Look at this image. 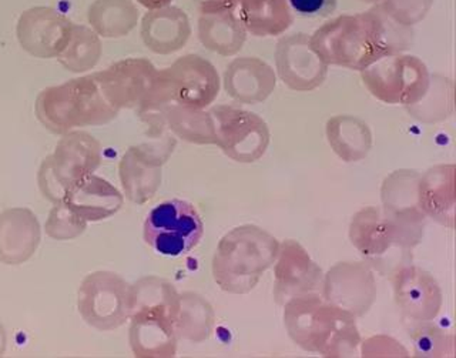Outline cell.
<instances>
[{
	"label": "cell",
	"instance_id": "obj_23",
	"mask_svg": "<svg viewBox=\"0 0 456 358\" xmlns=\"http://www.w3.org/2000/svg\"><path fill=\"white\" fill-rule=\"evenodd\" d=\"M455 165L429 168L418 182V203L427 219L442 226H455Z\"/></svg>",
	"mask_w": 456,
	"mask_h": 358
},
{
	"label": "cell",
	"instance_id": "obj_26",
	"mask_svg": "<svg viewBox=\"0 0 456 358\" xmlns=\"http://www.w3.org/2000/svg\"><path fill=\"white\" fill-rule=\"evenodd\" d=\"M239 19L256 37H280L291 28L289 0H239Z\"/></svg>",
	"mask_w": 456,
	"mask_h": 358
},
{
	"label": "cell",
	"instance_id": "obj_19",
	"mask_svg": "<svg viewBox=\"0 0 456 358\" xmlns=\"http://www.w3.org/2000/svg\"><path fill=\"white\" fill-rule=\"evenodd\" d=\"M275 65L285 86L296 92H311L327 79L328 66L313 51L305 33L289 35L278 42Z\"/></svg>",
	"mask_w": 456,
	"mask_h": 358
},
{
	"label": "cell",
	"instance_id": "obj_38",
	"mask_svg": "<svg viewBox=\"0 0 456 358\" xmlns=\"http://www.w3.org/2000/svg\"><path fill=\"white\" fill-rule=\"evenodd\" d=\"M7 336L6 330H4V324L0 322V357L4 354L6 351Z\"/></svg>",
	"mask_w": 456,
	"mask_h": 358
},
{
	"label": "cell",
	"instance_id": "obj_6",
	"mask_svg": "<svg viewBox=\"0 0 456 358\" xmlns=\"http://www.w3.org/2000/svg\"><path fill=\"white\" fill-rule=\"evenodd\" d=\"M100 163L102 146L92 134L80 130L66 133L40 166V193L53 205L59 203L73 184L96 172Z\"/></svg>",
	"mask_w": 456,
	"mask_h": 358
},
{
	"label": "cell",
	"instance_id": "obj_36",
	"mask_svg": "<svg viewBox=\"0 0 456 358\" xmlns=\"http://www.w3.org/2000/svg\"><path fill=\"white\" fill-rule=\"evenodd\" d=\"M338 0H289V8L303 18H328L337 9Z\"/></svg>",
	"mask_w": 456,
	"mask_h": 358
},
{
	"label": "cell",
	"instance_id": "obj_29",
	"mask_svg": "<svg viewBox=\"0 0 456 358\" xmlns=\"http://www.w3.org/2000/svg\"><path fill=\"white\" fill-rule=\"evenodd\" d=\"M216 322L213 305L197 293L180 294V307L175 319L178 340L199 344L210 338Z\"/></svg>",
	"mask_w": 456,
	"mask_h": 358
},
{
	"label": "cell",
	"instance_id": "obj_4",
	"mask_svg": "<svg viewBox=\"0 0 456 358\" xmlns=\"http://www.w3.org/2000/svg\"><path fill=\"white\" fill-rule=\"evenodd\" d=\"M35 111L37 120L53 134L106 125L118 113L107 103L92 75L42 90L36 99Z\"/></svg>",
	"mask_w": 456,
	"mask_h": 358
},
{
	"label": "cell",
	"instance_id": "obj_2",
	"mask_svg": "<svg viewBox=\"0 0 456 358\" xmlns=\"http://www.w3.org/2000/svg\"><path fill=\"white\" fill-rule=\"evenodd\" d=\"M284 326L298 347L322 357H353L361 346L355 315L328 303L321 293L287 301Z\"/></svg>",
	"mask_w": 456,
	"mask_h": 358
},
{
	"label": "cell",
	"instance_id": "obj_14",
	"mask_svg": "<svg viewBox=\"0 0 456 358\" xmlns=\"http://www.w3.org/2000/svg\"><path fill=\"white\" fill-rule=\"evenodd\" d=\"M177 313L178 308L166 305H142L133 310L128 343L134 357H175L178 344Z\"/></svg>",
	"mask_w": 456,
	"mask_h": 358
},
{
	"label": "cell",
	"instance_id": "obj_34",
	"mask_svg": "<svg viewBox=\"0 0 456 358\" xmlns=\"http://www.w3.org/2000/svg\"><path fill=\"white\" fill-rule=\"evenodd\" d=\"M87 229V223L71 212L68 206L59 201L47 216L45 232L50 239L68 241L82 236Z\"/></svg>",
	"mask_w": 456,
	"mask_h": 358
},
{
	"label": "cell",
	"instance_id": "obj_10",
	"mask_svg": "<svg viewBox=\"0 0 456 358\" xmlns=\"http://www.w3.org/2000/svg\"><path fill=\"white\" fill-rule=\"evenodd\" d=\"M349 240L360 251L370 267L384 272V267L392 265L396 270L405 258L411 248L398 227L385 217L381 207L368 206L353 216L349 223Z\"/></svg>",
	"mask_w": 456,
	"mask_h": 358
},
{
	"label": "cell",
	"instance_id": "obj_17",
	"mask_svg": "<svg viewBox=\"0 0 456 358\" xmlns=\"http://www.w3.org/2000/svg\"><path fill=\"white\" fill-rule=\"evenodd\" d=\"M274 264L273 293L277 305H284L291 298L322 290L324 273L298 241L280 243Z\"/></svg>",
	"mask_w": 456,
	"mask_h": 358
},
{
	"label": "cell",
	"instance_id": "obj_1",
	"mask_svg": "<svg viewBox=\"0 0 456 358\" xmlns=\"http://www.w3.org/2000/svg\"><path fill=\"white\" fill-rule=\"evenodd\" d=\"M406 29L379 9L332 19L314 32L310 45L325 65L362 72L379 59L408 49Z\"/></svg>",
	"mask_w": 456,
	"mask_h": 358
},
{
	"label": "cell",
	"instance_id": "obj_25",
	"mask_svg": "<svg viewBox=\"0 0 456 358\" xmlns=\"http://www.w3.org/2000/svg\"><path fill=\"white\" fill-rule=\"evenodd\" d=\"M191 37L189 18L182 9L150 11L142 20V39L150 51L171 54L185 46Z\"/></svg>",
	"mask_w": 456,
	"mask_h": 358
},
{
	"label": "cell",
	"instance_id": "obj_5",
	"mask_svg": "<svg viewBox=\"0 0 456 358\" xmlns=\"http://www.w3.org/2000/svg\"><path fill=\"white\" fill-rule=\"evenodd\" d=\"M220 94V76L210 61L199 54H185L159 70L156 87L144 113L160 111L168 104L203 110Z\"/></svg>",
	"mask_w": 456,
	"mask_h": 358
},
{
	"label": "cell",
	"instance_id": "obj_30",
	"mask_svg": "<svg viewBox=\"0 0 456 358\" xmlns=\"http://www.w3.org/2000/svg\"><path fill=\"white\" fill-rule=\"evenodd\" d=\"M139 12L130 0H97L89 12V22L99 37H123L134 29Z\"/></svg>",
	"mask_w": 456,
	"mask_h": 358
},
{
	"label": "cell",
	"instance_id": "obj_8",
	"mask_svg": "<svg viewBox=\"0 0 456 358\" xmlns=\"http://www.w3.org/2000/svg\"><path fill=\"white\" fill-rule=\"evenodd\" d=\"M203 234V220L197 208L177 199L151 208L142 227L147 246L166 257L187 255L199 246Z\"/></svg>",
	"mask_w": 456,
	"mask_h": 358
},
{
	"label": "cell",
	"instance_id": "obj_28",
	"mask_svg": "<svg viewBox=\"0 0 456 358\" xmlns=\"http://www.w3.org/2000/svg\"><path fill=\"white\" fill-rule=\"evenodd\" d=\"M327 139L334 153L346 163L367 158L372 133L367 123L354 116H335L327 122Z\"/></svg>",
	"mask_w": 456,
	"mask_h": 358
},
{
	"label": "cell",
	"instance_id": "obj_3",
	"mask_svg": "<svg viewBox=\"0 0 456 358\" xmlns=\"http://www.w3.org/2000/svg\"><path fill=\"white\" fill-rule=\"evenodd\" d=\"M280 241L256 224H242L221 237L214 253V281L230 294L256 289L264 273L274 265Z\"/></svg>",
	"mask_w": 456,
	"mask_h": 358
},
{
	"label": "cell",
	"instance_id": "obj_7",
	"mask_svg": "<svg viewBox=\"0 0 456 358\" xmlns=\"http://www.w3.org/2000/svg\"><path fill=\"white\" fill-rule=\"evenodd\" d=\"M363 85L372 96L387 104L413 108L431 87L427 65L417 56L391 54L379 59L361 72Z\"/></svg>",
	"mask_w": 456,
	"mask_h": 358
},
{
	"label": "cell",
	"instance_id": "obj_32",
	"mask_svg": "<svg viewBox=\"0 0 456 358\" xmlns=\"http://www.w3.org/2000/svg\"><path fill=\"white\" fill-rule=\"evenodd\" d=\"M102 58V42L96 32L82 25H73L68 46L57 56V61L69 72H89Z\"/></svg>",
	"mask_w": 456,
	"mask_h": 358
},
{
	"label": "cell",
	"instance_id": "obj_22",
	"mask_svg": "<svg viewBox=\"0 0 456 358\" xmlns=\"http://www.w3.org/2000/svg\"><path fill=\"white\" fill-rule=\"evenodd\" d=\"M61 203L86 223H99L120 212L125 196L110 182L93 173L73 184Z\"/></svg>",
	"mask_w": 456,
	"mask_h": 358
},
{
	"label": "cell",
	"instance_id": "obj_35",
	"mask_svg": "<svg viewBox=\"0 0 456 358\" xmlns=\"http://www.w3.org/2000/svg\"><path fill=\"white\" fill-rule=\"evenodd\" d=\"M362 357H410V353L391 337H370L363 341Z\"/></svg>",
	"mask_w": 456,
	"mask_h": 358
},
{
	"label": "cell",
	"instance_id": "obj_13",
	"mask_svg": "<svg viewBox=\"0 0 456 358\" xmlns=\"http://www.w3.org/2000/svg\"><path fill=\"white\" fill-rule=\"evenodd\" d=\"M175 146L167 137L161 143H142L126 151L118 165V175L128 200L144 205L156 196L163 180L164 163Z\"/></svg>",
	"mask_w": 456,
	"mask_h": 358
},
{
	"label": "cell",
	"instance_id": "obj_39",
	"mask_svg": "<svg viewBox=\"0 0 456 358\" xmlns=\"http://www.w3.org/2000/svg\"><path fill=\"white\" fill-rule=\"evenodd\" d=\"M365 4H381V2H385V0H362Z\"/></svg>",
	"mask_w": 456,
	"mask_h": 358
},
{
	"label": "cell",
	"instance_id": "obj_24",
	"mask_svg": "<svg viewBox=\"0 0 456 358\" xmlns=\"http://www.w3.org/2000/svg\"><path fill=\"white\" fill-rule=\"evenodd\" d=\"M277 85L274 70L258 58H239L227 66L224 87L228 96L240 103L267 101Z\"/></svg>",
	"mask_w": 456,
	"mask_h": 358
},
{
	"label": "cell",
	"instance_id": "obj_9",
	"mask_svg": "<svg viewBox=\"0 0 456 358\" xmlns=\"http://www.w3.org/2000/svg\"><path fill=\"white\" fill-rule=\"evenodd\" d=\"M77 310L86 324L100 331L125 326L132 315V284L118 273H92L78 287Z\"/></svg>",
	"mask_w": 456,
	"mask_h": 358
},
{
	"label": "cell",
	"instance_id": "obj_37",
	"mask_svg": "<svg viewBox=\"0 0 456 358\" xmlns=\"http://www.w3.org/2000/svg\"><path fill=\"white\" fill-rule=\"evenodd\" d=\"M140 4L149 11H159V9L167 8L171 4V0H137Z\"/></svg>",
	"mask_w": 456,
	"mask_h": 358
},
{
	"label": "cell",
	"instance_id": "obj_27",
	"mask_svg": "<svg viewBox=\"0 0 456 358\" xmlns=\"http://www.w3.org/2000/svg\"><path fill=\"white\" fill-rule=\"evenodd\" d=\"M199 37L208 51L232 56L241 51L247 37L235 11H216L200 15Z\"/></svg>",
	"mask_w": 456,
	"mask_h": 358
},
{
	"label": "cell",
	"instance_id": "obj_15",
	"mask_svg": "<svg viewBox=\"0 0 456 358\" xmlns=\"http://www.w3.org/2000/svg\"><path fill=\"white\" fill-rule=\"evenodd\" d=\"M415 170H396L384 180L381 187L382 213L405 237L411 248L419 244L424 236L427 216L418 203V182Z\"/></svg>",
	"mask_w": 456,
	"mask_h": 358
},
{
	"label": "cell",
	"instance_id": "obj_12",
	"mask_svg": "<svg viewBox=\"0 0 456 358\" xmlns=\"http://www.w3.org/2000/svg\"><path fill=\"white\" fill-rule=\"evenodd\" d=\"M92 76L111 108L118 111L139 109L144 113L153 96L159 70L147 59L130 58Z\"/></svg>",
	"mask_w": 456,
	"mask_h": 358
},
{
	"label": "cell",
	"instance_id": "obj_31",
	"mask_svg": "<svg viewBox=\"0 0 456 358\" xmlns=\"http://www.w3.org/2000/svg\"><path fill=\"white\" fill-rule=\"evenodd\" d=\"M168 129L178 139L194 144H216L213 118L208 111L183 108L178 104H168L161 109Z\"/></svg>",
	"mask_w": 456,
	"mask_h": 358
},
{
	"label": "cell",
	"instance_id": "obj_33",
	"mask_svg": "<svg viewBox=\"0 0 456 358\" xmlns=\"http://www.w3.org/2000/svg\"><path fill=\"white\" fill-rule=\"evenodd\" d=\"M413 344V357L438 358L453 357L455 354V337L431 321L420 322L411 333Z\"/></svg>",
	"mask_w": 456,
	"mask_h": 358
},
{
	"label": "cell",
	"instance_id": "obj_16",
	"mask_svg": "<svg viewBox=\"0 0 456 358\" xmlns=\"http://www.w3.org/2000/svg\"><path fill=\"white\" fill-rule=\"evenodd\" d=\"M377 281L367 263H337L324 276L321 296L325 301L358 317L370 312L377 300Z\"/></svg>",
	"mask_w": 456,
	"mask_h": 358
},
{
	"label": "cell",
	"instance_id": "obj_11",
	"mask_svg": "<svg viewBox=\"0 0 456 358\" xmlns=\"http://www.w3.org/2000/svg\"><path fill=\"white\" fill-rule=\"evenodd\" d=\"M216 144L239 163L260 160L270 146V129L263 118L234 106L211 109Z\"/></svg>",
	"mask_w": 456,
	"mask_h": 358
},
{
	"label": "cell",
	"instance_id": "obj_18",
	"mask_svg": "<svg viewBox=\"0 0 456 358\" xmlns=\"http://www.w3.org/2000/svg\"><path fill=\"white\" fill-rule=\"evenodd\" d=\"M394 300L408 319L434 321L441 313L444 296L431 273L412 264H403L391 273Z\"/></svg>",
	"mask_w": 456,
	"mask_h": 358
},
{
	"label": "cell",
	"instance_id": "obj_20",
	"mask_svg": "<svg viewBox=\"0 0 456 358\" xmlns=\"http://www.w3.org/2000/svg\"><path fill=\"white\" fill-rule=\"evenodd\" d=\"M73 25L50 8H32L21 13L16 26L19 44L35 58H57L68 46Z\"/></svg>",
	"mask_w": 456,
	"mask_h": 358
},
{
	"label": "cell",
	"instance_id": "obj_21",
	"mask_svg": "<svg viewBox=\"0 0 456 358\" xmlns=\"http://www.w3.org/2000/svg\"><path fill=\"white\" fill-rule=\"evenodd\" d=\"M42 229L30 208L12 207L0 213V263L20 265L35 255Z\"/></svg>",
	"mask_w": 456,
	"mask_h": 358
}]
</instances>
